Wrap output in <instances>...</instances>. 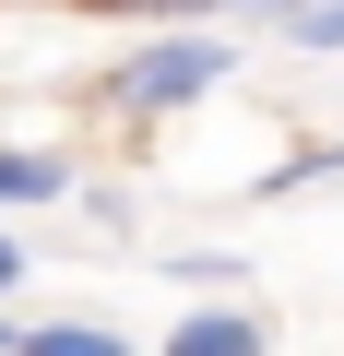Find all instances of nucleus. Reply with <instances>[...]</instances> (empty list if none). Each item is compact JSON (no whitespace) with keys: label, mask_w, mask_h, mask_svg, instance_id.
<instances>
[{"label":"nucleus","mask_w":344,"mask_h":356,"mask_svg":"<svg viewBox=\"0 0 344 356\" xmlns=\"http://www.w3.org/2000/svg\"><path fill=\"white\" fill-rule=\"evenodd\" d=\"M24 285V250H13V226H0V297H13Z\"/></svg>","instance_id":"0eeeda50"},{"label":"nucleus","mask_w":344,"mask_h":356,"mask_svg":"<svg viewBox=\"0 0 344 356\" xmlns=\"http://www.w3.org/2000/svg\"><path fill=\"white\" fill-rule=\"evenodd\" d=\"M13 332H24V321H0V356H13Z\"/></svg>","instance_id":"6e6552de"},{"label":"nucleus","mask_w":344,"mask_h":356,"mask_svg":"<svg viewBox=\"0 0 344 356\" xmlns=\"http://www.w3.org/2000/svg\"><path fill=\"white\" fill-rule=\"evenodd\" d=\"M154 356H273V321H261L249 297H214V309H190L179 332H166Z\"/></svg>","instance_id":"f03ea898"},{"label":"nucleus","mask_w":344,"mask_h":356,"mask_svg":"<svg viewBox=\"0 0 344 356\" xmlns=\"http://www.w3.org/2000/svg\"><path fill=\"white\" fill-rule=\"evenodd\" d=\"M154 273H179V285H190V297L214 309V297H226V285H238L249 261H238V250H179V261H154Z\"/></svg>","instance_id":"39448f33"},{"label":"nucleus","mask_w":344,"mask_h":356,"mask_svg":"<svg viewBox=\"0 0 344 356\" xmlns=\"http://www.w3.org/2000/svg\"><path fill=\"white\" fill-rule=\"evenodd\" d=\"M214 83H238V36H214V24H190V36H154V48H131V60L107 72V95H119V107H142V119H166V107H202Z\"/></svg>","instance_id":"f257e3e1"},{"label":"nucleus","mask_w":344,"mask_h":356,"mask_svg":"<svg viewBox=\"0 0 344 356\" xmlns=\"http://www.w3.org/2000/svg\"><path fill=\"white\" fill-rule=\"evenodd\" d=\"M24 202H72V154H48V143H0V214H24Z\"/></svg>","instance_id":"7ed1b4c3"},{"label":"nucleus","mask_w":344,"mask_h":356,"mask_svg":"<svg viewBox=\"0 0 344 356\" xmlns=\"http://www.w3.org/2000/svg\"><path fill=\"white\" fill-rule=\"evenodd\" d=\"M285 36H297V48H344V0H309V13H297Z\"/></svg>","instance_id":"423d86ee"},{"label":"nucleus","mask_w":344,"mask_h":356,"mask_svg":"<svg viewBox=\"0 0 344 356\" xmlns=\"http://www.w3.org/2000/svg\"><path fill=\"white\" fill-rule=\"evenodd\" d=\"M13 356H131V344H119L107 321H24V332H13Z\"/></svg>","instance_id":"20e7f679"}]
</instances>
